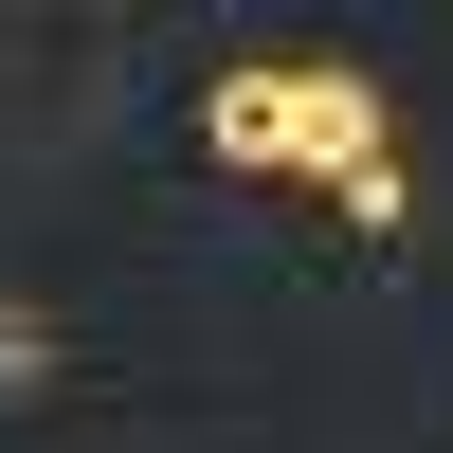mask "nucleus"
I'll list each match as a JSON object with an SVG mask.
<instances>
[{"label":"nucleus","mask_w":453,"mask_h":453,"mask_svg":"<svg viewBox=\"0 0 453 453\" xmlns=\"http://www.w3.org/2000/svg\"><path fill=\"white\" fill-rule=\"evenodd\" d=\"M200 145L218 164H309V181H381L399 164V109L381 73H326V55H254L200 91Z\"/></svg>","instance_id":"nucleus-1"},{"label":"nucleus","mask_w":453,"mask_h":453,"mask_svg":"<svg viewBox=\"0 0 453 453\" xmlns=\"http://www.w3.org/2000/svg\"><path fill=\"white\" fill-rule=\"evenodd\" d=\"M36 381H55V326H36V309H0V399H36Z\"/></svg>","instance_id":"nucleus-2"}]
</instances>
